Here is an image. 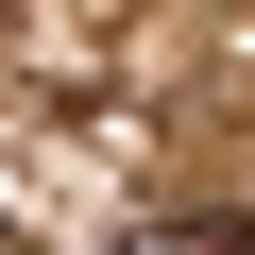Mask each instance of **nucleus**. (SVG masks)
I'll return each instance as SVG.
<instances>
[{
    "mask_svg": "<svg viewBox=\"0 0 255 255\" xmlns=\"http://www.w3.org/2000/svg\"><path fill=\"white\" fill-rule=\"evenodd\" d=\"M119 255H255V221H136Z\"/></svg>",
    "mask_w": 255,
    "mask_h": 255,
    "instance_id": "1",
    "label": "nucleus"
}]
</instances>
